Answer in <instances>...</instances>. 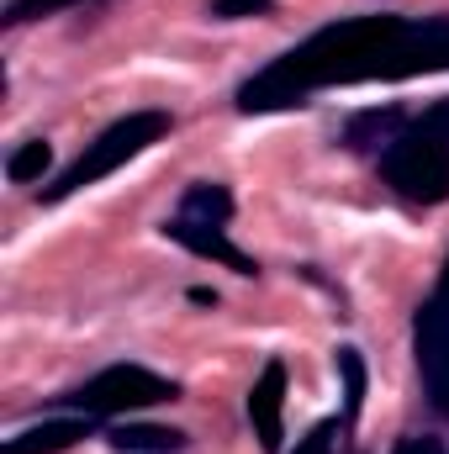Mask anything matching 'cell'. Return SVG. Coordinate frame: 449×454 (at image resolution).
I'll return each instance as SVG.
<instances>
[{
	"instance_id": "6da1fadb",
	"label": "cell",
	"mask_w": 449,
	"mask_h": 454,
	"mask_svg": "<svg viewBox=\"0 0 449 454\" xmlns=\"http://www.w3.org/2000/svg\"><path fill=\"white\" fill-rule=\"evenodd\" d=\"M449 69V16H338L307 32L296 48L248 74L232 96L243 116L307 106L318 90L338 85H397Z\"/></svg>"
},
{
	"instance_id": "7a4b0ae2",
	"label": "cell",
	"mask_w": 449,
	"mask_h": 454,
	"mask_svg": "<svg viewBox=\"0 0 449 454\" xmlns=\"http://www.w3.org/2000/svg\"><path fill=\"white\" fill-rule=\"evenodd\" d=\"M381 185L407 207H445L449 201V96L413 116L397 143L375 159Z\"/></svg>"
},
{
	"instance_id": "3957f363",
	"label": "cell",
	"mask_w": 449,
	"mask_h": 454,
	"mask_svg": "<svg viewBox=\"0 0 449 454\" xmlns=\"http://www.w3.org/2000/svg\"><path fill=\"white\" fill-rule=\"evenodd\" d=\"M169 112H127L116 116L112 127H101L80 153H75V164H64L43 191H37V201L43 207H59V201H69V196H80V191H91V185H101L106 175H116L122 164H132L143 148H154V143H164L169 137Z\"/></svg>"
},
{
	"instance_id": "277c9868",
	"label": "cell",
	"mask_w": 449,
	"mask_h": 454,
	"mask_svg": "<svg viewBox=\"0 0 449 454\" xmlns=\"http://www.w3.org/2000/svg\"><path fill=\"white\" fill-rule=\"evenodd\" d=\"M180 386L148 364H106L96 370L91 380H80L75 391L59 396V407L69 412H91V418H127V412H143V407H159V402H175Z\"/></svg>"
},
{
	"instance_id": "5b68a950",
	"label": "cell",
	"mask_w": 449,
	"mask_h": 454,
	"mask_svg": "<svg viewBox=\"0 0 449 454\" xmlns=\"http://www.w3.org/2000/svg\"><path fill=\"white\" fill-rule=\"evenodd\" d=\"M413 354H418V380H423L429 407L449 423V254L439 264L434 291L413 312Z\"/></svg>"
},
{
	"instance_id": "8992f818",
	"label": "cell",
	"mask_w": 449,
	"mask_h": 454,
	"mask_svg": "<svg viewBox=\"0 0 449 454\" xmlns=\"http://www.w3.org/2000/svg\"><path fill=\"white\" fill-rule=\"evenodd\" d=\"M286 359H264L259 380L248 386V423H254V439L264 454H280L286 444Z\"/></svg>"
},
{
	"instance_id": "52a82bcc",
	"label": "cell",
	"mask_w": 449,
	"mask_h": 454,
	"mask_svg": "<svg viewBox=\"0 0 449 454\" xmlns=\"http://www.w3.org/2000/svg\"><path fill=\"white\" fill-rule=\"evenodd\" d=\"M164 238H169V243H180V248H191L196 259L227 264L232 275H248V280L259 275V259H254V254H243V248H238V243H232V238H227V232H223L217 223H191V217H169V223H164Z\"/></svg>"
},
{
	"instance_id": "ba28073f",
	"label": "cell",
	"mask_w": 449,
	"mask_h": 454,
	"mask_svg": "<svg viewBox=\"0 0 449 454\" xmlns=\"http://www.w3.org/2000/svg\"><path fill=\"white\" fill-rule=\"evenodd\" d=\"M96 423H101V418H91V412L48 418V423H32V428L11 434V439L0 444V454H64V450H75L80 439H96Z\"/></svg>"
},
{
	"instance_id": "9c48e42d",
	"label": "cell",
	"mask_w": 449,
	"mask_h": 454,
	"mask_svg": "<svg viewBox=\"0 0 449 454\" xmlns=\"http://www.w3.org/2000/svg\"><path fill=\"white\" fill-rule=\"evenodd\" d=\"M413 116L402 112L397 101H386V106H365V112H354L349 121H343V148L349 153H365V159H381L391 143H397V132L407 127Z\"/></svg>"
},
{
	"instance_id": "30bf717a",
	"label": "cell",
	"mask_w": 449,
	"mask_h": 454,
	"mask_svg": "<svg viewBox=\"0 0 449 454\" xmlns=\"http://www.w3.org/2000/svg\"><path fill=\"white\" fill-rule=\"evenodd\" d=\"M106 444L122 454H180L191 439L180 428H159V423H116V428H106Z\"/></svg>"
},
{
	"instance_id": "8fae6325",
	"label": "cell",
	"mask_w": 449,
	"mask_h": 454,
	"mask_svg": "<svg viewBox=\"0 0 449 454\" xmlns=\"http://www.w3.org/2000/svg\"><path fill=\"white\" fill-rule=\"evenodd\" d=\"M175 217L227 227V223H232V191L217 185V180H196V185H185V196H180V212H175Z\"/></svg>"
},
{
	"instance_id": "7c38bea8",
	"label": "cell",
	"mask_w": 449,
	"mask_h": 454,
	"mask_svg": "<svg viewBox=\"0 0 449 454\" xmlns=\"http://www.w3.org/2000/svg\"><path fill=\"white\" fill-rule=\"evenodd\" d=\"M334 370L343 380V428L359 423V407H365V391H370V370H365V354L354 343H338L334 348Z\"/></svg>"
},
{
	"instance_id": "4fadbf2b",
	"label": "cell",
	"mask_w": 449,
	"mask_h": 454,
	"mask_svg": "<svg viewBox=\"0 0 449 454\" xmlns=\"http://www.w3.org/2000/svg\"><path fill=\"white\" fill-rule=\"evenodd\" d=\"M48 169H53L48 137H27V143L11 148V159H5V180H11V185H32V180H43Z\"/></svg>"
},
{
	"instance_id": "5bb4252c",
	"label": "cell",
	"mask_w": 449,
	"mask_h": 454,
	"mask_svg": "<svg viewBox=\"0 0 449 454\" xmlns=\"http://www.w3.org/2000/svg\"><path fill=\"white\" fill-rule=\"evenodd\" d=\"M69 5H91V0H5L0 27H27V21H37V16H59V11H69Z\"/></svg>"
},
{
	"instance_id": "9a60e30c",
	"label": "cell",
	"mask_w": 449,
	"mask_h": 454,
	"mask_svg": "<svg viewBox=\"0 0 449 454\" xmlns=\"http://www.w3.org/2000/svg\"><path fill=\"white\" fill-rule=\"evenodd\" d=\"M338 434H343V423H338V418H323V423H312V428L296 439V450L291 454H334Z\"/></svg>"
},
{
	"instance_id": "2e32d148",
	"label": "cell",
	"mask_w": 449,
	"mask_h": 454,
	"mask_svg": "<svg viewBox=\"0 0 449 454\" xmlns=\"http://www.w3.org/2000/svg\"><path fill=\"white\" fill-rule=\"evenodd\" d=\"M270 11H275V0H212L207 5L212 21H243V16H270Z\"/></svg>"
},
{
	"instance_id": "e0dca14e",
	"label": "cell",
	"mask_w": 449,
	"mask_h": 454,
	"mask_svg": "<svg viewBox=\"0 0 449 454\" xmlns=\"http://www.w3.org/2000/svg\"><path fill=\"white\" fill-rule=\"evenodd\" d=\"M391 454H445V444L429 439V434H407V439H397V450Z\"/></svg>"
},
{
	"instance_id": "ac0fdd59",
	"label": "cell",
	"mask_w": 449,
	"mask_h": 454,
	"mask_svg": "<svg viewBox=\"0 0 449 454\" xmlns=\"http://www.w3.org/2000/svg\"><path fill=\"white\" fill-rule=\"evenodd\" d=\"M191 301H196V307H217V291H212V286H191Z\"/></svg>"
}]
</instances>
